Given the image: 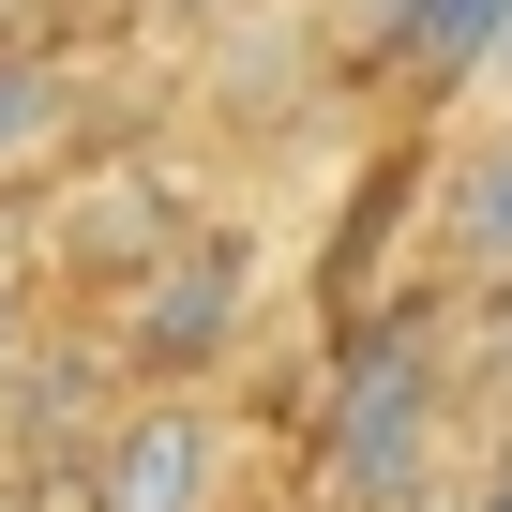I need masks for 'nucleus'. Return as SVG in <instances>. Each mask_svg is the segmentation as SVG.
<instances>
[{
    "mask_svg": "<svg viewBox=\"0 0 512 512\" xmlns=\"http://www.w3.org/2000/svg\"><path fill=\"white\" fill-rule=\"evenodd\" d=\"M452 467H467L452 347H422V332H362L347 377H332V422H317V497H332V512H437Z\"/></svg>",
    "mask_w": 512,
    "mask_h": 512,
    "instance_id": "1",
    "label": "nucleus"
},
{
    "mask_svg": "<svg viewBox=\"0 0 512 512\" xmlns=\"http://www.w3.org/2000/svg\"><path fill=\"white\" fill-rule=\"evenodd\" d=\"M226 497H241V422L211 377L121 392L76 437V512H226Z\"/></svg>",
    "mask_w": 512,
    "mask_h": 512,
    "instance_id": "2",
    "label": "nucleus"
},
{
    "mask_svg": "<svg viewBox=\"0 0 512 512\" xmlns=\"http://www.w3.org/2000/svg\"><path fill=\"white\" fill-rule=\"evenodd\" d=\"M241 302H256V241H241V226H181V241L151 256V287L121 302V362H136V392L211 377V347L241 332Z\"/></svg>",
    "mask_w": 512,
    "mask_h": 512,
    "instance_id": "3",
    "label": "nucleus"
},
{
    "mask_svg": "<svg viewBox=\"0 0 512 512\" xmlns=\"http://www.w3.org/2000/svg\"><path fill=\"white\" fill-rule=\"evenodd\" d=\"M392 46H407L437 91H482L497 46H512V0H392Z\"/></svg>",
    "mask_w": 512,
    "mask_h": 512,
    "instance_id": "4",
    "label": "nucleus"
},
{
    "mask_svg": "<svg viewBox=\"0 0 512 512\" xmlns=\"http://www.w3.org/2000/svg\"><path fill=\"white\" fill-rule=\"evenodd\" d=\"M452 272L467 287H512V121L467 136V166H452Z\"/></svg>",
    "mask_w": 512,
    "mask_h": 512,
    "instance_id": "5",
    "label": "nucleus"
},
{
    "mask_svg": "<svg viewBox=\"0 0 512 512\" xmlns=\"http://www.w3.org/2000/svg\"><path fill=\"white\" fill-rule=\"evenodd\" d=\"M31 151H61V76L46 61H0V166H31Z\"/></svg>",
    "mask_w": 512,
    "mask_h": 512,
    "instance_id": "6",
    "label": "nucleus"
},
{
    "mask_svg": "<svg viewBox=\"0 0 512 512\" xmlns=\"http://www.w3.org/2000/svg\"><path fill=\"white\" fill-rule=\"evenodd\" d=\"M437 512H512V437H482V452L452 467V497H437Z\"/></svg>",
    "mask_w": 512,
    "mask_h": 512,
    "instance_id": "7",
    "label": "nucleus"
},
{
    "mask_svg": "<svg viewBox=\"0 0 512 512\" xmlns=\"http://www.w3.org/2000/svg\"><path fill=\"white\" fill-rule=\"evenodd\" d=\"M482 392L512 407V287H482Z\"/></svg>",
    "mask_w": 512,
    "mask_h": 512,
    "instance_id": "8",
    "label": "nucleus"
},
{
    "mask_svg": "<svg viewBox=\"0 0 512 512\" xmlns=\"http://www.w3.org/2000/svg\"><path fill=\"white\" fill-rule=\"evenodd\" d=\"M151 16H181V31H241V16H287V0H151Z\"/></svg>",
    "mask_w": 512,
    "mask_h": 512,
    "instance_id": "9",
    "label": "nucleus"
}]
</instances>
